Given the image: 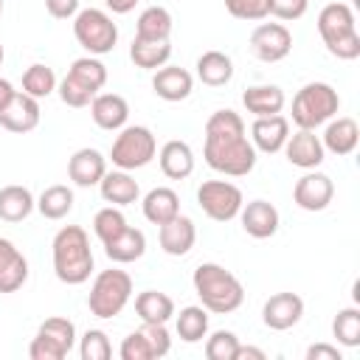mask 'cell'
Returning a JSON list of instances; mask_svg holds the SVG:
<instances>
[{
    "mask_svg": "<svg viewBox=\"0 0 360 360\" xmlns=\"http://www.w3.org/2000/svg\"><path fill=\"white\" fill-rule=\"evenodd\" d=\"M205 163L225 177H245L256 166V149L245 135V121L233 110H217L205 121Z\"/></svg>",
    "mask_w": 360,
    "mask_h": 360,
    "instance_id": "6da1fadb",
    "label": "cell"
},
{
    "mask_svg": "<svg viewBox=\"0 0 360 360\" xmlns=\"http://www.w3.org/2000/svg\"><path fill=\"white\" fill-rule=\"evenodd\" d=\"M53 273L62 284H84L93 273L90 236L82 225H65L53 236Z\"/></svg>",
    "mask_w": 360,
    "mask_h": 360,
    "instance_id": "7a4b0ae2",
    "label": "cell"
},
{
    "mask_svg": "<svg viewBox=\"0 0 360 360\" xmlns=\"http://www.w3.org/2000/svg\"><path fill=\"white\" fill-rule=\"evenodd\" d=\"M191 284H194V292L200 295L202 307L214 315H228V312H236L245 301V287L242 281L225 270L222 264L217 262H202L194 276H191Z\"/></svg>",
    "mask_w": 360,
    "mask_h": 360,
    "instance_id": "3957f363",
    "label": "cell"
},
{
    "mask_svg": "<svg viewBox=\"0 0 360 360\" xmlns=\"http://www.w3.org/2000/svg\"><path fill=\"white\" fill-rule=\"evenodd\" d=\"M338 107H340V96L332 84L309 82L292 98V124L298 129H318L321 124L338 115Z\"/></svg>",
    "mask_w": 360,
    "mask_h": 360,
    "instance_id": "277c9868",
    "label": "cell"
},
{
    "mask_svg": "<svg viewBox=\"0 0 360 360\" xmlns=\"http://www.w3.org/2000/svg\"><path fill=\"white\" fill-rule=\"evenodd\" d=\"M132 298V276L127 270H101L96 278H93V287H90V295H87V307L96 318L107 321V318H115L124 312V307L129 304Z\"/></svg>",
    "mask_w": 360,
    "mask_h": 360,
    "instance_id": "5b68a950",
    "label": "cell"
},
{
    "mask_svg": "<svg viewBox=\"0 0 360 360\" xmlns=\"http://www.w3.org/2000/svg\"><path fill=\"white\" fill-rule=\"evenodd\" d=\"M155 155H158V141H155L152 129L141 127V124L121 127V132L115 135L112 149H110V160L124 172L149 166L155 160Z\"/></svg>",
    "mask_w": 360,
    "mask_h": 360,
    "instance_id": "8992f818",
    "label": "cell"
},
{
    "mask_svg": "<svg viewBox=\"0 0 360 360\" xmlns=\"http://www.w3.org/2000/svg\"><path fill=\"white\" fill-rule=\"evenodd\" d=\"M73 37L90 56H104L118 42V25L101 8H79L73 17Z\"/></svg>",
    "mask_w": 360,
    "mask_h": 360,
    "instance_id": "52a82bcc",
    "label": "cell"
},
{
    "mask_svg": "<svg viewBox=\"0 0 360 360\" xmlns=\"http://www.w3.org/2000/svg\"><path fill=\"white\" fill-rule=\"evenodd\" d=\"M197 202L202 208V214L214 222H231L233 217H239L245 197L239 191V186L228 183V180H205L197 188Z\"/></svg>",
    "mask_w": 360,
    "mask_h": 360,
    "instance_id": "ba28073f",
    "label": "cell"
},
{
    "mask_svg": "<svg viewBox=\"0 0 360 360\" xmlns=\"http://www.w3.org/2000/svg\"><path fill=\"white\" fill-rule=\"evenodd\" d=\"M250 51L259 62H281L292 51V34L281 22H262L250 34Z\"/></svg>",
    "mask_w": 360,
    "mask_h": 360,
    "instance_id": "9c48e42d",
    "label": "cell"
},
{
    "mask_svg": "<svg viewBox=\"0 0 360 360\" xmlns=\"http://www.w3.org/2000/svg\"><path fill=\"white\" fill-rule=\"evenodd\" d=\"M335 197V183L329 174L309 169L304 177H298L295 188H292V200L298 208L304 211H323Z\"/></svg>",
    "mask_w": 360,
    "mask_h": 360,
    "instance_id": "30bf717a",
    "label": "cell"
},
{
    "mask_svg": "<svg viewBox=\"0 0 360 360\" xmlns=\"http://www.w3.org/2000/svg\"><path fill=\"white\" fill-rule=\"evenodd\" d=\"M301 315H304V298L295 292H276L262 307V321L273 332L292 329L301 321Z\"/></svg>",
    "mask_w": 360,
    "mask_h": 360,
    "instance_id": "8fae6325",
    "label": "cell"
},
{
    "mask_svg": "<svg viewBox=\"0 0 360 360\" xmlns=\"http://www.w3.org/2000/svg\"><path fill=\"white\" fill-rule=\"evenodd\" d=\"M39 115H42V110H39V98H34V96L17 90L14 98L0 110V127L8 129V132L22 135V132L37 129Z\"/></svg>",
    "mask_w": 360,
    "mask_h": 360,
    "instance_id": "7c38bea8",
    "label": "cell"
},
{
    "mask_svg": "<svg viewBox=\"0 0 360 360\" xmlns=\"http://www.w3.org/2000/svg\"><path fill=\"white\" fill-rule=\"evenodd\" d=\"M287 138H290V121L281 112L256 118L253 127H250V143H253L256 152H264V155L281 152Z\"/></svg>",
    "mask_w": 360,
    "mask_h": 360,
    "instance_id": "4fadbf2b",
    "label": "cell"
},
{
    "mask_svg": "<svg viewBox=\"0 0 360 360\" xmlns=\"http://www.w3.org/2000/svg\"><path fill=\"white\" fill-rule=\"evenodd\" d=\"M284 155H287V160H290L292 166L309 172V169H318V166L323 163L326 149H323L321 138L315 135V129H298L295 135L287 138V143H284Z\"/></svg>",
    "mask_w": 360,
    "mask_h": 360,
    "instance_id": "5bb4252c",
    "label": "cell"
},
{
    "mask_svg": "<svg viewBox=\"0 0 360 360\" xmlns=\"http://www.w3.org/2000/svg\"><path fill=\"white\" fill-rule=\"evenodd\" d=\"M239 219H242L245 233L253 236V239H270L278 231V222H281L278 208L267 200H250L248 205H242Z\"/></svg>",
    "mask_w": 360,
    "mask_h": 360,
    "instance_id": "9a60e30c",
    "label": "cell"
},
{
    "mask_svg": "<svg viewBox=\"0 0 360 360\" xmlns=\"http://www.w3.org/2000/svg\"><path fill=\"white\" fill-rule=\"evenodd\" d=\"M152 90L163 101H183L194 90V76L180 65H163L152 76Z\"/></svg>",
    "mask_w": 360,
    "mask_h": 360,
    "instance_id": "2e32d148",
    "label": "cell"
},
{
    "mask_svg": "<svg viewBox=\"0 0 360 360\" xmlns=\"http://www.w3.org/2000/svg\"><path fill=\"white\" fill-rule=\"evenodd\" d=\"M107 174V160L98 149H76L68 160V177L79 186V188H90V186H98L101 177Z\"/></svg>",
    "mask_w": 360,
    "mask_h": 360,
    "instance_id": "e0dca14e",
    "label": "cell"
},
{
    "mask_svg": "<svg viewBox=\"0 0 360 360\" xmlns=\"http://www.w3.org/2000/svg\"><path fill=\"white\" fill-rule=\"evenodd\" d=\"M90 115H93L96 127H101L107 132H115V129L127 127L129 104L118 93H96L93 101H90Z\"/></svg>",
    "mask_w": 360,
    "mask_h": 360,
    "instance_id": "ac0fdd59",
    "label": "cell"
},
{
    "mask_svg": "<svg viewBox=\"0 0 360 360\" xmlns=\"http://www.w3.org/2000/svg\"><path fill=\"white\" fill-rule=\"evenodd\" d=\"M160 231H158V239H160V248H163V253H169V256H186L191 248H194V242H197V228H194V222L188 219V217H183V214H177L174 219H169V222H163V225H158Z\"/></svg>",
    "mask_w": 360,
    "mask_h": 360,
    "instance_id": "d6986e66",
    "label": "cell"
},
{
    "mask_svg": "<svg viewBox=\"0 0 360 360\" xmlns=\"http://www.w3.org/2000/svg\"><path fill=\"white\" fill-rule=\"evenodd\" d=\"M352 31H357L352 6H346V3H326L321 8V14H318V34H321L323 45H332L335 39H340V37H346Z\"/></svg>",
    "mask_w": 360,
    "mask_h": 360,
    "instance_id": "ffe728a7",
    "label": "cell"
},
{
    "mask_svg": "<svg viewBox=\"0 0 360 360\" xmlns=\"http://www.w3.org/2000/svg\"><path fill=\"white\" fill-rule=\"evenodd\" d=\"M28 281V262L14 242L0 236V292H17Z\"/></svg>",
    "mask_w": 360,
    "mask_h": 360,
    "instance_id": "44dd1931",
    "label": "cell"
},
{
    "mask_svg": "<svg viewBox=\"0 0 360 360\" xmlns=\"http://www.w3.org/2000/svg\"><path fill=\"white\" fill-rule=\"evenodd\" d=\"M323 149L343 158V155H352L360 143V127L354 118L343 115V118H335V121H326V129H323Z\"/></svg>",
    "mask_w": 360,
    "mask_h": 360,
    "instance_id": "7402d4cb",
    "label": "cell"
},
{
    "mask_svg": "<svg viewBox=\"0 0 360 360\" xmlns=\"http://www.w3.org/2000/svg\"><path fill=\"white\" fill-rule=\"evenodd\" d=\"M242 104L250 115L256 118H264V115H276L284 110L287 98H284V90L278 84H253L242 93Z\"/></svg>",
    "mask_w": 360,
    "mask_h": 360,
    "instance_id": "603a6c76",
    "label": "cell"
},
{
    "mask_svg": "<svg viewBox=\"0 0 360 360\" xmlns=\"http://www.w3.org/2000/svg\"><path fill=\"white\" fill-rule=\"evenodd\" d=\"M160 172L169 177V180H186L191 172H194V152L186 141H166L160 146Z\"/></svg>",
    "mask_w": 360,
    "mask_h": 360,
    "instance_id": "cb8c5ba5",
    "label": "cell"
},
{
    "mask_svg": "<svg viewBox=\"0 0 360 360\" xmlns=\"http://www.w3.org/2000/svg\"><path fill=\"white\" fill-rule=\"evenodd\" d=\"M98 188H101L104 202L118 205V208L132 205V202L141 197L138 180H135L129 172H124V169H118V172H107V174L101 177V183H98Z\"/></svg>",
    "mask_w": 360,
    "mask_h": 360,
    "instance_id": "d4e9b609",
    "label": "cell"
},
{
    "mask_svg": "<svg viewBox=\"0 0 360 360\" xmlns=\"http://www.w3.org/2000/svg\"><path fill=\"white\" fill-rule=\"evenodd\" d=\"M104 253H107V259L115 262V264L138 262V259L146 253V236H143V231L127 225L118 236H112L110 242H104Z\"/></svg>",
    "mask_w": 360,
    "mask_h": 360,
    "instance_id": "484cf974",
    "label": "cell"
},
{
    "mask_svg": "<svg viewBox=\"0 0 360 360\" xmlns=\"http://www.w3.org/2000/svg\"><path fill=\"white\" fill-rule=\"evenodd\" d=\"M141 208H143V217H146L152 225H163V222H169V219H174V217L180 214V197H177L174 188L158 186V188L146 191Z\"/></svg>",
    "mask_w": 360,
    "mask_h": 360,
    "instance_id": "4316f807",
    "label": "cell"
},
{
    "mask_svg": "<svg viewBox=\"0 0 360 360\" xmlns=\"http://www.w3.org/2000/svg\"><path fill=\"white\" fill-rule=\"evenodd\" d=\"M172 14L169 8L163 6H149L138 14V22H135V39H146V42H163L172 37Z\"/></svg>",
    "mask_w": 360,
    "mask_h": 360,
    "instance_id": "83f0119b",
    "label": "cell"
},
{
    "mask_svg": "<svg viewBox=\"0 0 360 360\" xmlns=\"http://www.w3.org/2000/svg\"><path fill=\"white\" fill-rule=\"evenodd\" d=\"M233 76V62L228 53L222 51H205L200 59H197V79L208 87H222L228 84Z\"/></svg>",
    "mask_w": 360,
    "mask_h": 360,
    "instance_id": "f1b7e54d",
    "label": "cell"
},
{
    "mask_svg": "<svg viewBox=\"0 0 360 360\" xmlns=\"http://www.w3.org/2000/svg\"><path fill=\"white\" fill-rule=\"evenodd\" d=\"M135 312L143 323H166L169 318H174V301L166 292L143 290L135 295Z\"/></svg>",
    "mask_w": 360,
    "mask_h": 360,
    "instance_id": "f546056e",
    "label": "cell"
},
{
    "mask_svg": "<svg viewBox=\"0 0 360 360\" xmlns=\"http://www.w3.org/2000/svg\"><path fill=\"white\" fill-rule=\"evenodd\" d=\"M34 208H37V200L25 186H3L0 188V219L22 222Z\"/></svg>",
    "mask_w": 360,
    "mask_h": 360,
    "instance_id": "4dcf8cb0",
    "label": "cell"
},
{
    "mask_svg": "<svg viewBox=\"0 0 360 360\" xmlns=\"http://www.w3.org/2000/svg\"><path fill=\"white\" fill-rule=\"evenodd\" d=\"M174 329L180 335V340L186 343H200L208 335V309L205 307H183L180 312H174Z\"/></svg>",
    "mask_w": 360,
    "mask_h": 360,
    "instance_id": "1f68e13d",
    "label": "cell"
},
{
    "mask_svg": "<svg viewBox=\"0 0 360 360\" xmlns=\"http://www.w3.org/2000/svg\"><path fill=\"white\" fill-rule=\"evenodd\" d=\"M172 56V42L163 39V42H146V39H132L129 45V59L143 68V70H158L169 62Z\"/></svg>",
    "mask_w": 360,
    "mask_h": 360,
    "instance_id": "d6a6232c",
    "label": "cell"
},
{
    "mask_svg": "<svg viewBox=\"0 0 360 360\" xmlns=\"http://www.w3.org/2000/svg\"><path fill=\"white\" fill-rule=\"evenodd\" d=\"M68 76L76 79L82 87H87L93 93H98L107 84V68L96 56H79V59H73L70 68H68Z\"/></svg>",
    "mask_w": 360,
    "mask_h": 360,
    "instance_id": "836d02e7",
    "label": "cell"
},
{
    "mask_svg": "<svg viewBox=\"0 0 360 360\" xmlns=\"http://www.w3.org/2000/svg\"><path fill=\"white\" fill-rule=\"evenodd\" d=\"M37 208H39V214H42L45 219H65V217L73 211V191H70L68 186H62V183L48 186V188L39 194Z\"/></svg>",
    "mask_w": 360,
    "mask_h": 360,
    "instance_id": "e575fe53",
    "label": "cell"
},
{
    "mask_svg": "<svg viewBox=\"0 0 360 360\" xmlns=\"http://www.w3.org/2000/svg\"><path fill=\"white\" fill-rule=\"evenodd\" d=\"M332 335L346 349L360 346V309L357 307H343L332 321Z\"/></svg>",
    "mask_w": 360,
    "mask_h": 360,
    "instance_id": "d590c367",
    "label": "cell"
},
{
    "mask_svg": "<svg viewBox=\"0 0 360 360\" xmlns=\"http://www.w3.org/2000/svg\"><path fill=\"white\" fill-rule=\"evenodd\" d=\"M56 73L48 68V65H31L25 73H22V93L34 96V98H48L53 90H56Z\"/></svg>",
    "mask_w": 360,
    "mask_h": 360,
    "instance_id": "8d00e7d4",
    "label": "cell"
},
{
    "mask_svg": "<svg viewBox=\"0 0 360 360\" xmlns=\"http://www.w3.org/2000/svg\"><path fill=\"white\" fill-rule=\"evenodd\" d=\"M124 228H127V217L121 214L118 205H107V208L96 211V217H93V233L101 239V245L110 242L112 236H118Z\"/></svg>",
    "mask_w": 360,
    "mask_h": 360,
    "instance_id": "74e56055",
    "label": "cell"
},
{
    "mask_svg": "<svg viewBox=\"0 0 360 360\" xmlns=\"http://www.w3.org/2000/svg\"><path fill=\"white\" fill-rule=\"evenodd\" d=\"M37 332H39V335H45V338H51V340H56L68 354H70V349L76 346V326H73V321H70V318L53 315V318L42 321Z\"/></svg>",
    "mask_w": 360,
    "mask_h": 360,
    "instance_id": "f35d334b",
    "label": "cell"
},
{
    "mask_svg": "<svg viewBox=\"0 0 360 360\" xmlns=\"http://www.w3.org/2000/svg\"><path fill=\"white\" fill-rule=\"evenodd\" d=\"M79 357L82 360H110L112 357V343L104 329H87L79 340Z\"/></svg>",
    "mask_w": 360,
    "mask_h": 360,
    "instance_id": "ab89813d",
    "label": "cell"
},
{
    "mask_svg": "<svg viewBox=\"0 0 360 360\" xmlns=\"http://www.w3.org/2000/svg\"><path fill=\"white\" fill-rule=\"evenodd\" d=\"M239 346V338L228 329H217L211 335H205V357L208 360H233Z\"/></svg>",
    "mask_w": 360,
    "mask_h": 360,
    "instance_id": "60d3db41",
    "label": "cell"
},
{
    "mask_svg": "<svg viewBox=\"0 0 360 360\" xmlns=\"http://www.w3.org/2000/svg\"><path fill=\"white\" fill-rule=\"evenodd\" d=\"M225 8L236 20H264V17H270V0H225Z\"/></svg>",
    "mask_w": 360,
    "mask_h": 360,
    "instance_id": "b9f144b4",
    "label": "cell"
},
{
    "mask_svg": "<svg viewBox=\"0 0 360 360\" xmlns=\"http://www.w3.org/2000/svg\"><path fill=\"white\" fill-rule=\"evenodd\" d=\"M56 90H59V98L68 104V107H87L90 101H93V90H87V87H82L76 79H70V76H65L59 84H56Z\"/></svg>",
    "mask_w": 360,
    "mask_h": 360,
    "instance_id": "7bdbcfd3",
    "label": "cell"
},
{
    "mask_svg": "<svg viewBox=\"0 0 360 360\" xmlns=\"http://www.w3.org/2000/svg\"><path fill=\"white\" fill-rule=\"evenodd\" d=\"M141 332H143V338L149 340L152 360H158V357H166V354H169V349H172V335H169L166 323H143V326H141Z\"/></svg>",
    "mask_w": 360,
    "mask_h": 360,
    "instance_id": "ee69618b",
    "label": "cell"
},
{
    "mask_svg": "<svg viewBox=\"0 0 360 360\" xmlns=\"http://www.w3.org/2000/svg\"><path fill=\"white\" fill-rule=\"evenodd\" d=\"M121 360H152V349H149V340L143 338L141 329L129 332L124 340H121V349H118Z\"/></svg>",
    "mask_w": 360,
    "mask_h": 360,
    "instance_id": "f6af8a7d",
    "label": "cell"
},
{
    "mask_svg": "<svg viewBox=\"0 0 360 360\" xmlns=\"http://www.w3.org/2000/svg\"><path fill=\"white\" fill-rule=\"evenodd\" d=\"M28 357L31 360H65L68 352L56 340H51V338H45V335L37 332L34 340H31V346H28Z\"/></svg>",
    "mask_w": 360,
    "mask_h": 360,
    "instance_id": "bcb514c9",
    "label": "cell"
},
{
    "mask_svg": "<svg viewBox=\"0 0 360 360\" xmlns=\"http://www.w3.org/2000/svg\"><path fill=\"white\" fill-rule=\"evenodd\" d=\"M326 51H329L332 56L343 59V62H352V59H357V56H360V34H357V31H352V34H346V37L335 39L332 45H326Z\"/></svg>",
    "mask_w": 360,
    "mask_h": 360,
    "instance_id": "7dc6e473",
    "label": "cell"
},
{
    "mask_svg": "<svg viewBox=\"0 0 360 360\" xmlns=\"http://www.w3.org/2000/svg\"><path fill=\"white\" fill-rule=\"evenodd\" d=\"M309 8V0H270V14L278 20H298Z\"/></svg>",
    "mask_w": 360,
    "mask_h": 360,
    "instance_id": "c3c4849f",
    "label": "cell"
},
{
    "mask_svg": "<svg viewBox=\"0 0 360 360\" xmlns=\"http://www.w3.org/2000/svg\"><path fill=\"white\" fill-rule=\"evenodd\" d=\"M45 11L56 20H73L79 14V0H45Z\"/></svg>",
    "mask_w": 360,
    "mask_h": 360,
    "instance_id": "681fc988",
    "label": "cell"
},
{
    "mask_svg": "<svg viewBox=\"0 0 360 360\" xmlns=\"http://www.w3.org/2000/svg\"><path fill=\"white\" fill-rule=\"evenodd\" d=\"M307 360H343V354L332 343H312L307 349Z\"/></svg>",
    "mask_w": 360,
    "mask_h": 360,
    "instance_id": "f907efd6",
    "label": "cell"
},
{
    "mask_svg": "<svg viewBox=\"0 0 360 360\" xmlns=\"http://www.w3.org/2000/svg\"><path fill=\"white\" fill-rule=\"evenodd\" d=\"M267 354L262 352V349H256V346H236V354H233V360H264Z\"/></svg>",
    "mask_w": 360,
    "mask_h": 360,
    "instance_id": "816d5d0a",
    "label": "cell"
},
{
    "mask_svg": "<svg viewBox=\"0 0 360 360\" xmlns=\"http://www.w3.org/2000/svg\"><path fill=\"white\" fill-rule=\"evenodd\" d=\"M104 6H107L112 14H129V11L138 6V0H104Z\"/></svg>",
    "mask_w": 360,
    "mask_h": 360,
    "instance_id": "f5cc1de1",
    "label": "cell"
},
{
    "mask_svg": "<svg viewBox=\"0 0 360 360\" xmlns=\"http://www.w3.org/2000/svg\"><path fill=\"white\" fill-rule=\"evenodd\" d=\"M14 93H17V90H14V84H11L8 79H0V110L14 98Z\"/></svg>",
    "mask_w": 360,
    "mask_h": 360,
    "instance_id": "db71d44e",
    "label": "cell"
},
{
    "mask_svg": "<svg viewBox=\"0 0 360 360\" xmlns=\"http://www.w3.org/2000/svg\"><path fill=\"white\" fill-rule=\"evenodd\" d=\"M3 56H6V53H3V45H0V65H3Z\"/></svg>",
    "mask_w": 360,
    "mask_h": 360,
    "instance_id": "11a10c76",
    "label": "cell"
},
{
    "mask_svg": "<svg viewBox=\"0 0 360 360\" xmlns=\"http://www.w3.org/2000/svg\"><path fill=\"white\" fill-rule=\"evenodd\" d=\"M0 14H3V0H0Z\"/></svg>",
    "mask_w": 360,
    "mask_h": 360,
    "instance_id": "9f6ffc18",
    "label": "cell"
}]
</instances>
